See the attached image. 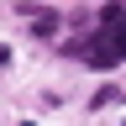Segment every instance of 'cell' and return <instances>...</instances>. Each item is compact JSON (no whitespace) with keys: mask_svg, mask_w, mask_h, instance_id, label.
I'll return each instance as SVG.
<instances>
[{"mask_svg":"<svg viewBox=\"0 0 126 126\" xmlns=\"http://www.w3.org/2000/svg\"><path fill=\"white\" fill-rule=\"evenodd\" d=\"M58 53L63 58H84V68H94V74L126 63V0H110L79 37H68L58 47Z\"/></svg>","mask_w":126,"mask_h":126,"instance_id":"cell-1","label":"cell"},{"mask_svg":"<svg viewBox=\"0 0 126 126\" xmlns=\"http://www.w3.org/2000/svg\"><path fill=\"white\" fill-rule=\"evenodd\" d=\"M16 16L32 26V37H42V42H53L58 32H63V11L58 5H42V0H16Z\"/></svg>","mask_w":126,"mask_h":126,"instance_id":"cell-2","label":"cell"},{"mask_svg":"<svg viewBox=\"0 0 126 126\" xmlns=\"http://www.w3.org/2000/svg\"><path fill=\"white\" fill-rule=\"evenodd\" d=\"M121 100H126V84H100V89L89 94V110L100 116V110H110V105H121Z\"/></svg>","mask_w":126,"mask_h":126,"instance_id":"cell-3","label":"cell"},{"mask_svg":"<svg viewBox=\"0 0 126 126\" xmlns=\"http://www.w3.org/2000/svg\"><path fill=\"white\" fill-rule=\"evenodd\" d=\"M0 68H11V47L5 42H0Z\"/></svg>","mask_w":126,"mask_h":126,"instance_id":"cell-4","label":"cell"}]
</instances>
